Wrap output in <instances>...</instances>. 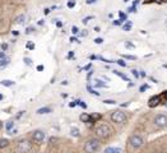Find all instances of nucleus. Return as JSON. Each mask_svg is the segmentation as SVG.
Masks as SVG:
<instances>
[{"label": "nucleus", "instance_id": "f257e3e1", "mask_svg": "<svg viewBox=\"0 0 167 153\" xmlns=\"http://www.w3.org/2000/svg\"><path fill=\"white\" fill-rule=\"evenodd\" d=\"M95 133H96V135H97L98 138L106 139V138H109L110 135H111V129H110V126H109V125L101 124V125H98V126L96 128Z\"/></svg>", "mask_w": 167, "mask_h": 153}, {"label": "nucleus", "instance_id": "f03ea898", "mask_svg": "<svg viewBox=\"0 0 167 153\" xmlns=\"http://www.w3.org/2000/svg\"><path fill=\"white\" fill-rule=\"evenodd\" d=\"M100 147H101L100 140L93 138V139H89L88 142L84 144V151L87 153H95V152H97L98 149H100Z\"/></svg>", "mask_w": 167, "mask_h": 153}, {"label": "nucleus", "instance_id": "7ed1b4c3", "mask_svg": "<svg viewBox=\"0 0 167 153\" xmlns=\"http://www.w3.org/2000/svg\"><path fill=\"white\" fill-rule=\"evenodd\" d=\"M31 148H32V143L27 139L19 140L18 144H17V152L18 153H27L31 151Z\"/></svg>", "mask_w": 167, "mask_h": 153}, {"label": "nucleus", "instance_id": "20e7f679", "mask_svg": "<svg viewBox=\"0 0 167 153\" xmlns=\"http://www.w3.org/2000/svg\"><path fill=\"white\" fill-rule=\"evenodd\" d=\"M111 120H112L114 122H116V124H121V122H124L126 120V115H125V112L117 110V111H114L112 114H111Z\"/></svg>", "mask_w": 167, "mask_h": 153}, {"label": "nucleus", "instance_id": "39448f33", "mask_svg": "<svg viewBox=\"0 0 167 153\" xmlns=\"http://www.w3.org/2000/svg\"><path fill=\"white\" fill-rule=\"evenodd\" d=\"M129 144L134 149H138V148H140L144 144V140L140 135H131L129 139Z\"/></svg>", "mask_w": 167, "mask_h": 153}, {"label": "nucleus", "instance_id": "423d86ee", "mask_svg": "<svg viewBox=\"0 0 167 153\" xmlns=\"http://www.w3.org/2000/svg\"><path fill=\"white\" fill-rule=\"evenodd\" d=\"M153 122H155V125L158 128H166L167 126V116L163 114H158L155 117Z\"/></svg>", "mask_w": 167, "mask_h": 153}, {"label": "nucleus", "instance_id": "0eeeda50", "mask_svg": "<svg viewBox=\"0 0 167 153\" xmlns=\"http://www.w3.org/2000/svg\"><path fill=\"white\" fill-rule=\"evenodd\" d=\"M45 138H46V134L42 130H35L32 133V139L35 140L36 143H38V144H41L42 142H44Z\"/></svg>", "mask_w": 167, "mask_h": 153}, {"label": "nucleus", "instance_id": "6e6552de", "mask_svg": "<svg viewBox=\"0 0 167 153\" xmlns=\"http://www.w3.org/2000/svg\"><path fill=\"white\" fill-rule=\"evenodd\" d=\"M160 101H161V97L160 96L152 97V98L149 100V106H151V107H153V106H157L158 103H160Z\"/></svg>", "mask_w": 167, "mask_h": 153}, {"label": "nucleus", "instance_id": "1a4fd4ad", "mask_svg": "<svg viewBox=\"0 0 167 153\" xmlns=\"http://www.w3.org/2000/svg\"><path fill=\"white\" fill-rule=\"evenodd\" d=\"M79 119H80V121H83V122H91L92 120H91V115H88V114H82L79 116Z\"/></svg>", "mask_w": 167, "mask_h": 153}, {"label": "nucleus", "instance_id": "9d476101", "mask_svg": "<svg viewBox=\"0 0 167 153\" xmlns=\"http://www.w3.org/2000/svg\"><path fill=\"white\" fill-rule=\"evenodd\" d=\"M105 153H121V148H114V147H109L105 149Z\"/></svg>", "mask_w": 167, "mask_h": 153}, {"label": "nucleus", "instance_id": "9b49d317", "mask_svg": "<svg viewBox=\"0 0 167 153\" xmlns=\"http://www.w3.org/2000/svg\"><path fill=\"white\" fill-rule=\"evenodd\" d=\"M50 112H51V109H50V107H41V109H38L37 111H36V114H38V115L50 114Z\"/></svg>", "mask_w": 167, "mask_h": 153}, {"label": "nucleus", "instance_id": "f8f14e48", "mask_svg": "<svg viewBox=\"0 0 167 153\" xmlns=\"http://www.w3.org/2000/svg\"><path fill=\"white\" fill-rule=\"evenodd\" d=\"M93 84H95V87H97V88H105V87H107L106 84L102 82V80H100V79H95L93 80Z\"/></svg>", "mask_w": 167, "mask_h": 153}, {"label": "nucleus", "instance_id": "ddd939ff", "mask_svg": "<svg viewBox=\"0 0 167 153\" xmlns=\"http://www.w3.org/2000/svg\"><path fill=\"white\" fill-rule=\"evenodd\" d=\"M26 22V15L24 14H20V15H18L15 18V23L17 24H23Z\"/></svg>", "mask_w": 167, "mask_h": 153}, {"label": "nucleus", "instance_id": "4468645a", "mask_svg": "<svg viewBox=\"0 0 167 153\" xmlns=\"http://www.w3.org/2000/svg\"><path fill=\"white\" fill-rule=\"evenodd\" d=\"M9 63H10V59H9V58L0 59V69H1V68H5V66H7Z\"/></svg>", "mask_w": 167, "mask_h": 153}, {"label": "nucleus", "instance_id": "2eb2a0df", "mask_svg": "<svg viewBox=\"0 0 167 153\" xmlns=\"http://www.w3.org/2000/svg\"><path fill=\"white\" fill-rule=\"evenodd\" d=\"M70 135H71V137L78 138L79 135H80V133H79V129H78V128H71V129H70Z\"/></svg>", "mask_w": 167, "mask_h": 153}, {"label": "nucleus", "instance_id": "dca6fc26", "mask_svg": "<svg viewBox=\"0 0 167 153\" xmlns=\"http://www.w3.org/2000/svg\"><path fill=\"white\" fill-rule=\"evenodd\" d=\"M0 84H1V86H4V87H12L13 84H14V82H13V80L4 79V80H1V82H0Z\"/></svg>", "mask_w": 167, "mask_h": 153}, {"label": "nucleus", "instance_id": "f3484780", "mask_svg": "<svg viewBox=\"0 0 167 153\" xmlns=\"http://www.w3.org/2000/svg\"><path fill=\"white\" fill-rule=\"evenodd\" d=\"M112 73H114V74H116V75H119L120 78H123L124 80H126V82H130V79H129V76H128V75H125V74H121V73H120V71H117V70H114Z\"/></svg>", "mask_w": 167, "mask_h": 153}, {"label": "nucleus", "instance_id": "a211bd4d", "mask_svg": "<svg viewBox=\"0 0 167 153\" xmlns=\"http://www.w3.org/2000/svg\"><path fill=\"white\" fill-rule=\"evenodd\" d=\"M8 144H9V140L8 139H0V148H5V147H8Z\"/></svg>", "mask_w": 167, "mask_h": 153}, {"label": "nucleus", "instance_id": "6ab92c4d", "mask_svg": "<svg viewBox=\"0 0 167 153\" xmlns=\"http://www.w3.org/2000/svg\"><path fill=\"white\" fill-rule=\"evenodd\" d=\"M13 126H14V121H12V120H10V121H8V122H7V125H5L7 131H10Z\"/></svg>", "mask_w": 167, "mask_h": 153}, {"label": "nucleus", "instance_id": "aec40b11", "mask_svg": "<svg viewBox=\"0 0 167 153\" xmlns=\"http://www.w3.org/2000/svg\"><path fill=\"white\" fill-rule=\"evenodd\" d=\"M87 91H88L89 93H91V95H96V96H100V93H98V92H96L95 89H93V88H92L91 86H89V84L87 86Z\"/></svg>", "mask_w": 167, "mask_h": 153}, {"label": "nucleus", "instance_id": "412c9836", "mask_svg": "<svg viewBox=\"0 0 167 153\" xmlns=\"http://www.w3.org/2000/svg\"><path fill=\"white\" fill-rule=\"evenodd\" d=\"M119 15H120V20H121V22H124V20L128 19V15L125 14V13H123V12H120Z\"/></svg>", "mask_w": 167, "mask_h": 153}, {"label": "nucleus", "instance_id": "4be33fe9", "mask_svg": "<svg viewBox=\"0 0 167 153\" xmlns=\"http://www.w3.org/2000/svg\"><path fill=\"white\" fill-rule=\"evenodd\" d=\"M124 31H130L131 28V22H126V24H124Z\"/></svg>", "mask_w": 167, "mask_h": 153}, {"label": "nucleus", "instance_id": "5701e85b", "mask_svg": "<svg viewBox=\"0 0 167 153\" xmlns=\"http://www.w3.org/2000/svg\"><path fill=\"white\" fill-rule=\"evenodd\" d=\"M116 63L119 64V65H120V66H123V68H125V66H126V63H125V61H124V60H123V59H119V60H116Z\"/></svg>", "mask_w": 167, "mask_h": 153}, {"label": "nucleus", "instance_id": "b1692460", "mask_svg": "<svg viewBox=\"0 0 167 153\" xmlns=\"http://www.w3.org/2000/svg\"><path fill=\"white\" fill-rule=\"evenodd\" d=\"M75 0H69V1H68V8H74L75 7Z\"/></svg>", "mask_w": 167, "mask_h": 153}, {"label": "nucleus", "instance_id": "393cba45", "mask_svg": "<svg viewBox=\"0 0 167 153\" xmlns=\"http://www.w3.org/2000/svg\"><path fill=\"white\" fill-rule=\"evenodd\" d=\"M123 58H125V59H128V60H135V56H133V55H125V54H124L123 55Z\"/></svg>", "mask_w": 167, "mask_h": 153}, {"label": "nucleus", "instance_id": "a878e982", "mask_svg": "<svg viewBox=\"0 0 167 153\" xmlns=\"http://www.w3.org/2000/svg\"><path fill=\"white\" fill-rule=\"evenodd\" d=\"M71 32H73V35H78V33H79V29H78V27H75V26H73V27H71Z\"/></svg>", "mask_w": 167, "mask_h": 153}, {"label": "nucleus", "instance_id": "bb28decb", "mask_svg": "<svg viewBox=\"0 0 167 153\" xmlns=\"http://www.w3.org/2000/svg\"><path fill=\"white\" fill-rule=\"evenodd\" d=\"M104 102L105 103H107V105H116V101L115 100H105Z\"/></svg>", "mask_w": 167, "mask_h": 153}, {"label": "nucleus", "instance_id": "cd10ccee", "mask_svg": "<svg viewBox=\"0 0 167 153\" xmlns=\"http://www.w3.org/2000/svg\"><path fill=\"white\" fill-rule=\"evenodd\" d=\"M91 19H93V17H92V15H88V17H85V18H83L82 22H83V23H88Z\"/></svg>", "mask_w": 167, "mask_h": 153}, {"label": "nucleus", "instance_id": "c85d7f7f", "mask_svg": "<svg viewBox=\"0 0 167 153\" xmlns=\"http://www.w3.org/2000/svg\"><path fill=\"white\" fill-rule=\"evenodd\" d=\"M131 74L134 75L135 78H139V76H140V75H139V71L136 70V69H133V70H131Z\"/></svg>", "mask_w": 167, "mask_h": 153}, {"label": "nucleus", "instance_id": "c756f323", "mask_svg": "<svg viewBox=\"0 0 167 153\" xmlns=\"http://www.w3.org/2000/svg\"><path fill=\"white\" fill-rule=\"evenodd\" d=\"M125 46H126L128 49H134V47H135V46L133 45L131 42H129V41H126V42H125Z\"/></svg>", "mask_w": 167, "mask_h": 153}, {"label": "nucleus", "instance_id": "7c9ffc66", "mask_svg": "<svg viewBox=\"0 0 167 153\" xmlns=\"http://www.w3.org/2000/svg\"><path fill=\"white\" fill-rule=\"evenodd\" d=\"M148 88H149V86H148V84H143V86L140 87V89H139V91H140V92H144L145 89H148Z\"/></svg>", "mask_w": 167, "mask_h": 153}, {"label": "nucleus", "instance_id": "2f4dec72", "mask_svg": "<svg viewBox=\"0 0 167 153\" xmlns=\"http://www.w3.org/2000/svg\"><path fill=\"white\" fill-rule=\"evenodd\" d=\"M102 42H104V40H102L101 37H98V38H95V44L100 45V44H102Z\"/></svg>", "mask_w": 167, "mask_h": 153}, {"label": "nucleus", "instance_id": "473e14b6", "mask_svg": "<svg viewBox=\"0 0 167 153\" xmlns=\"http://www.w3.org/2000/svg\"><path fill=\"white\" fill-rule=\"evenodd\" d=\"M24 63L27 64V65H32V60L29 58H24Z\"/></svg>", "mask_w": 167, "mask_h": 153}, {"label": "nucleus", "instance_id": "72a5a7b5", "mask_svg": "<svg viewBox=\"0 0 167 153\" xmlns=\"http://www.w3.org/2000/svg\"><path fill=\"white\" fill-rule=\"evenodd\" d=\"M79 35H80V36H82V37H85V36H87V35H88V31H87V29H83V31H82V32H80V33H79Z\"/></svg>", "mask_w": 167, "mask_h": 153}, {"label": "nucleus", "instance_id": "f704fd0d", "mask_svg": "<svg viewBox=\"0 0 167 153\" xmlns=\"http://www.w3.org/2000/svg\"><path fill=\"white\" fill-rule=\"evenodd\" d=\"M33 31H35V28H33V27H28L27 31H26V33H27V35H29V33H32Z\"/></svg>", "mask_w": 167, "mask_h": 153}, {"label": "nucleus", "instance_id": "c9c22d12", "mask_svg": "<svg viewBox=\"0 0 167 153\" xmlns=\"http://www.w3.org/2000/svg\"><path fill=\"white\" fill-rule=\"evenodd\" d=\"M79 106H82L83 109H87V103H85V102H83V101H79Z\"/></svg>", "mask_w": 167, "mask_h": 153}, {"label": "nucleus", "instance_id": "e433bc0d", "mask_svg": "<svg viewBox=\"0 0 167 153\" xmlns=\"http://www.w3.org/2000/svg\"><path fill=\"white\" fill-rule=\"evenodd\" d=\"M27 49L33 50V49H35V44H27Z\"/></svg>", "mask_w": 167, "mask_h": 153}, {"label": "nucleus", "instance_id": "4c0bfd02", "mask_svg": "<svg viewBox=\"0 0 167 153\" xmlns=\"http://www.w3.org/2000/svg\"><path fill=\"white\" fill-rule=\"evenodd\" d=\"M114 26H120V24H121V20H120V19H116V20H114Z\"/></svg>", "mask_w": 167, "mask_h": 153}, {"label": "nucleus", "instance_id": "58836bf2", "mask_svg": "<svg viewBox=\"0 0 167 153\" xmlns=\"http://www.w3.org/2000/svg\"><path fill=\"white\" fill-rule=\"evenodd\" d=\"M129 12H130V13H135V12H136V7L133 5L131 8H129Z\"/></svg>", "mask_w": 167, "mask_h": 153}, {"label": "nucleus", "instance_id": "ea45409f", "mask_svg": "<svg viewBox=\"0 0 167 153\" xmlns=\"http://www.w3.org/2000/svg\"><path fill=\"white\" fill-rule=\"evenodd\" d=\"M96 1H97V0H85V3L89 4V5H91V4H95Z\"/></svg>", "mask_w": 167, "mask_h": 153}, {"label": "nucleus", "instance_id": "a19ab883", "mask_svg": "<svg viewBox=\"0 0 167 153\" xmlns=\"http://www.w3.org/2000/svg\"><path fill=\"white\" fill-rule=\"evenodd\" d=\"M0 59H5V52L4 51H0Z\"/></svg>", "mask_w": 167, "mask_h": 153}, {"label": "nucleus", "instance_id": "79ce46f5", "mask_svg": "<svg viewBox=\"0 0 167 153\" xmlns=\"http://www.w3.org/2000/svg\"><path fill=\"white\" fill-rule=\"evenodd\" d=\"M7 49H8V45H7V44H1V50L5 51Z\"/></svg>", "mask_w": 167, "mask_h": 153}, {"label": "nucleus", "instance_id": "37998d69", "mask_svg": "<svg viewBox=\"0 0 167 153\" xmlns=\"http://www.w3.org/2000/svg\"><path fill=\"white\" fill-rule=\"evenodd\" d=\"M96 59H100V56H96V55H91V60H96Z\"/></svg>", "mask_w": 167, "mask_h": 153}, {"label": "nucleus", "instance_id": "c03bdc74", "mask_svg": "<svg viewBox=\"0 0 167 153\" xmlns=\"http://www.w3.org/2000/svg\"><path fill=\"white\" fill-rule=\"evenodd\" d=\"M73 56H74V52H73V51H70L69 55H68V59H71Z\"/></svg>", "mask_w": 167, "mask_h": 153}, {"label": "nucleus", "instance_id": "a18cd8bd", "mask_svg": "<svg viewBox=\"0 0 167 153\" xmlns=\"http://www.w3.org/2000/svg\"><path fill=\"white\" fill-rule=\"evenodd\" d=\"M37 70H38V71L44 70V65H38V66H37Z\"/></svg>", "mask_w": 167, "mask_h": 153}, {"label": "nucleus", "instance_id": "49530a36", "mask_svg": "<svg viewBox=\"0 0 167 153\" xmlns=\"http://www.w3.org/2000/svg\"><path fill=\"white\" fill-rule=\"evenodd\" d=\"M70 41H71V42H79V41L75 38V37H71V38H70Z\"/></svg>", "mask_w": 167, "mask_h": 153}, {"label": "nucleus", "instance_id": "de8ad7c7", "mask_svg": "<svg viewBox=\"0 0 167 153\" xmlns=\"http://www.w3.org/2000/svg\"><path fill=\"white\" fill-rule=\"evenodd\" d=\"M89 69H91V64H88V65L84 68V70H89Z\"/></svg>", "mask_w": 167, "mask_h": 153}, {"label": "nucleus", "instance_id": "09e8293b", "mask_svg": "<svg viewBox=\"0 0 167 153\" xmlns=\"http://www.w3.org/2000/svg\"><path fill=\"white\" fill-rule=\"evenodd\" d=\"M101 29H100V27H95V32H100Z\"/></svg>", "mask_w": 167, "mask_h": 153}, {"label": "nucleus", "instance_id": "8fccbe9b", "mask_svg": "<svg viewBox=\"0 0 167 153\" xmlns=\"http://www.w3.org/2000/svg\"><path fill=\"white\" fill-rule=\"evenodd\" d=\"M56 26H58V27H61L63 23H61V22H56Z\"/></svg>", "mask_w": 167, "mask_h": 153}, {"label": "nucleus", "instance_id": "3c124183", "mask_svg": "<svg viewBox=\"0 0 167 153\" xmlns=\"http://www.w3.org/2000/svg\"><path fill=\"white\" fill-rule=\"evenodd\" d=\"M139 75H140V76H145V73H144V71H140Z\"/></svg>", "mask_w": 167, "mask_h": 153}, {"label": "nucleus", "instance_id": "603ef678", "mask_svg": "<svg viewBox=\"0 0 167 153\" xmlns=\"http://www.w3.org/2000/svg\"><path fill=\"white\" fill-rule=\"evenodd\" d=\"M44 22H45V20L41 19V20H38V24H44Z\"/></svg>", "mask_w": 167, "mask_h": 153}, {"label": "nucleus", "instance_id": "864d4df0", "mask_svg": "<svg viewBox=\"0 0 167 153\" xmlns=\"http://www.w3.org/2000/svg\"><path fill=\"white\" fill-rule=\"evenodd\" d=\"M50 10H51V9H45V14H49Z\"/></svg>", "mask_w": 167, "mask_h": 153}, {"label": "nucleus", "instance_id": "5fc2aeb1", "mask_svg": "<svg viewBox=\"0 0 167 153\" xmlns=\"http://www.w3.org/2000/svg\"><path fill=\"white\" fill-rule=\"evenodd\" d=\"M0 100H3V95H1V93H0Z\"/></svg>", "mask_w": 167, "mask_h": 153}, {"label": "nucleus", "instance_id": "6e6d98bb", "mask_svg": "<svg viewBox=\"0 0 167 153\" xmlns=\"http://www.w3.org/2000/svg\"><path fill=\"white\" fill-rule=\"evenodd\" d=\"M1 128H3V124H1V121H0V129H1Z\"/></svg>", "mask_w": 167, "mask_h": 153}, {"label": "nucleus", "instance_id": "4d7b16f0", "mask_svg": "<svg viewBox=\"0 0 167 153\" xmlns=\"http://www.w3.org/2000/svg\"><path fill=\"white\" fill-rule=\"evenodd\" d=\"M124 1H125V3H126V1H129V0H124Z\"/></svg>", "mask_w": 167, "mask_h": 153}, {"label": "nucleus", "instance_id": "13d9d810", "mask_svg": "<svg viewBox=\"0 0 167 153\" xmlns=\"http://www.w3.org/2000/svg\"><path fill=\"white\" fill-rule=\"evenodd\" d=\"M166 24H167V19H166Z\"/></svg>", "mask_w": 167, "mask_h": 153}]
</instances>
